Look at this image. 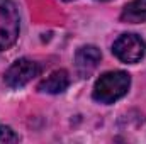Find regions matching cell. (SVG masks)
I'll return each instance as SVG.
<instances>
[{
    "label": "cell",
    "mask_w": 146,
    "mask_h": 144,
    "mask_svg": "<svg viewBox=\"0 0 146 144\" xmlns=\"http://www.w3.org/2000/svg\"><path fill=\"white\" fill-rule=\"evenodd\" d=\"M131 85V76L126 71L104 73L94 87V98L100 104H114L122 98Z\"/></svg>",
    "instance_id": "1"
},
{
    "label": "cell",
    "mask_w": 146,
    "mask_h": 144,
    "mask_svg": "<svg viewBox=\"0 0 146 144\" xmlns=\"http://www.w3.org/2000/svg\"><path fill=\"white\" fill-rule=\"evenodd\" d=\"M21 31V17L12 0H0V51L15 44Z\"/></svg>",
    "instance_id": "2"
},
{
    "label": "cell",
    "mask_w": 146,
    "mask_h": 144,
    "mask_svg": "<svg viewBox=\"0 0 146 144\" xmlns=\"http://www.w3.org/2000/svg\"><path fill=\"white\" fill-rule=\"evenodd\" d=\"M145 41L136 34H122L112 46V53L122 63H138L145 56Z\"/></svg>",
    "instance_id": "3"
},
{
    "label": "cell",
    "mask_w": 146,
    "mask_h": 144,
    "mask_svg": "<svg viewBox=\"0 0 146 144\" xmlns=\"http://www.w3.org/2000/svg\"><path fill=\"white\" fill-rule=\"evenodd\" d=\"M41 73V66L34 59L29 58H22L17 59L5 73V83L10 88H21L24 85H27L33 78H36Z\"/></svg>",
    "instance_id": "4"
},
{
    "label": "cell",
    "mask_w": 146,
    "mask_h": 144,
    "mask_svg": "<svg viewBox=\"0 0 146 144\" xmlns=\"http://www.w3.org/2000/svg\"><path fill=\"white\" fill-rule=\"evenodd\" d=\"M100 51L95 46H82L75 54V66L82 76H88L100 63Z\"/></svg>",
    "instance_id": "5"
},
{
    "label": "cell",
    "mask_w": 146,
    "mask_h": 144,
    "mask_svg": "<svg viewBox=\"0 0 146 144\" xmlns=\"http://www.w3.org/2000/svg\"><path fill=\"white\" fill-rule=\"evenodd\" d=\"M70 85V76L68 71L65 70H56L53 71L48 78H44L41 83H39V90L41 92H46V93H61L68 88Z\"/></svg>",
    "instance_id": "6"
},
{
    "label": "cell",
    "mask_w": 146,
    "mask_h": 144,
    "mask_svg": "<svg viewBox=\"0 0 146 144\" xmlns=\"http://www.w3.org/2000/svg\"><path fill=\"white\" fill-rule=\"evenodd\" d=\"M121 19L129 24L146 22V0H133L129 2L121 14Z\"/></svg>",
    "instance_id": "7"
},
{
    "label": "cell",
    "mask_w": 146,
    "mask_h": 144,
    "mask_svg": "<svg viewBox=\"0 0 146 144\" xmlns=\"http://www.w3.org/2000/svg\"><path fill=\"white\" fill-rule=\"evenodd\" d=\"M19 136L9 127V126H0V143H17Z\"/></svg>",
    "instance_id": "8"
},
{
    "label": "cell",
    "mask_w": 146,
    "mask_h": 144,
    "mask_svg": "<svg viewBox=\"0 0 146 144\" xmlns=\"http://www.w3.org/2000/svg\"><path fill=\"white\" fill-rule=\"evenodd\" d=\"M65 2H70V0H65Z\"/></svg>",
    "instance_id": "9"
},
{
    "label": "cell",
    "mask_w": 146,
    "mask_h": 144,
    "mask_svg": "<svg viewBox=\"0 0 146 144\" xmlns=\"http://www.w3.org/2000/svg\"><path fill=\"white\" fill-rule=\"evenodd\" d=\"M102 2H106V0H102Z\"/></svg>",
    "instance_id": "10"
}]
</instances>
